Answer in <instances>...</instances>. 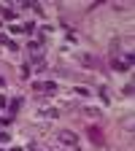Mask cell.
<instances>
[{
	"label": "cell",
	"instance_id": "1",
	"mask_svg": "<svg viewBox=\"0 0 135 151\" xmlns=\"http://www.w3.org/2000/svg\"><path fill=\"white\" fill-rule=\"evenodd\" d=\"M60 143H65V146H73V148H79V138H76L70 129H62V132H60Z\"/></svg>",
	"mask_w": 135,
	"mask_h": 151
},
{
	"label": "cell",
	"instance_id": "2",
	"mask_svg": "<svg viewBox=\"0 0 135 151\" xmlns=\"http://www.w3.org/2000/svg\"><path fill=\"white\" fill-rule=\"evenodd\" d=\"M79 60H81V65H97V60H95V57H89V54H84V57H79Z\"/></svg>",
	"mask_w": 135,
	"mask_h": 151
},
{
	"label": "cell",
	"instance_id": "3",
	"mask_svg": "<svg viewBox=\"0 0 135 151\" xmlns=\"http://www.w3.org/2000/svg\"><path fill=\"white\" fill-rule=\"evenodd\" d=\"M89 138H92V140H100L103 135H100V129H97V127H92V129H89Z\"/></svg>",
	"mask_w": 135,
	"mask_h": 151
}]
</instances>
